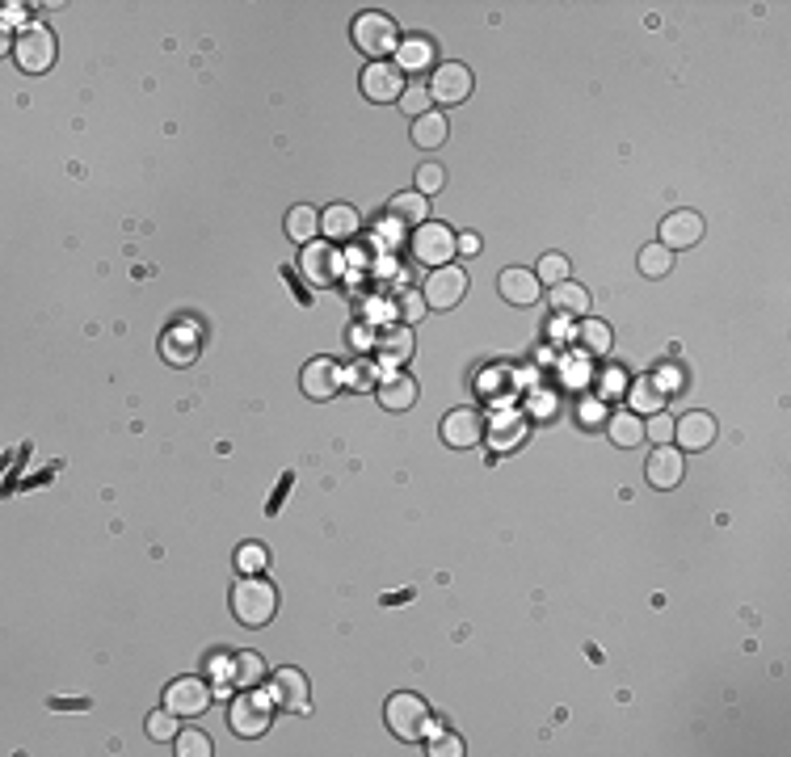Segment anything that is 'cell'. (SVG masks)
I'll list each match as a JSON object with an SVG mask.
<instances>
[{
  "label": "cell",
  "mask_w": 791,
  "mask_h": 757,
  "mask_svg": "<svg viewBox=\"0 0 791 757\" xmlns=\"http://www.w3.org/2000/svg\"><path fill=\"white\" fill-rule=\"evenodd\" d=\"M228 602H232V615L240 627H266L278 615V589L261 577V572H240Z\"/></svg>",
  "instance_id": "cell-1"
},
{
  "label": "cell",
  "mask_w": 791,
  "mask_h": 757,
  "mask_svg": "<svg viewBox=\"0 0 791 757\" xmlns=\"http://www.w3.org/2000/svg\"><path fill=\"white\" fill-rule=\"evenodd\" d=\"M383 720H388L392 736H400V741H425L434 728V715H430V703L421 699V694L413 690H400L388 699V707H383Z\"/></svg>",
  "instance_id": "cell-2"
},
{
  "label": "cell",
  "mask_w": 791,
  "mask_h": 757,
  "mask_svg": "<svg viewBox=\"0 0 791 757\" xmlns=\"http://www.w3.org/2000/svg\"><path fill=\"white\" fill-rule=\"evenodd\" d=\"M350 38H354V47H358L362 55H371V64H379V59L396 55V47H400V26H396V17L371 9V13L354 17Z\"/></svg>",
  "instance_id": "cell-3"
},
{
  "label": "cell",
  "mask_w": 791,
  "mask_h": 757,
  "mask_svg": "<svg viewBox=\"0 0 791 757\" xmlns=\"http://www.w3.org/2000/svg\"><path fill=\"white\" fill-rule=\"evenodd\" d=\"M55 55H59L55 34L47 26H38V22L26 26L22 34L13 38V64L22 68L26 76H47L55 68Z\"/></svg>",
  "instance_id": "cell-4"
},
{
  "label": "cell",
  "mask_w": 791,
  "mask_h": 757,
  "mask_svg": "<svg viewBox=\"0 0 791 757\" xmlns=\"http://www.w3.org/2000/svg\"><path fill=\"white\" fill-rule=\"evenodd\" d=\"M463 295H468V274H463L459 265H438V270H430V278L421 282V299L430 312L459 308Z\"/></svg>",
  "instance_id": "cell-5"
},
{
  "label": "cell",
  "mask_w": 791,
  "mask_h": 757,
  "mask_svg": "<svg viewBox=\"0 0 791 757\" xmlns=\"http://www.w3.org/2000/svg\"><path fill=\"white\" fill-rule=\"evenodd\" d=\"M358 89H362V97H367V101H375V106H392V101L404 97L409 80H404V72L396 68V59H379V64L362 68Z\"/></svg>",
  "instance_id": "cell-6"
},
{
  "label": "cell",
  "mask_w": 791,
  "mask_h": 757,
  "mask_svg": "<svg viewBox=\"0 0 791 757\" xmlns=\"http://www.w3.org/2000/svg\"><path fill=\"white\" fill-rule=\"evenodd\" d=\"M228 728L236 736H245V741H257V736L270 732V694L261 699L257 690H245L240 699H232L228 707Z\"/></svg>",
  "instance_id": "cell-7"
},
{
  "label": "cell",
  "mask_w": 791,
  "mask_h": 757,
  "mask_svg": "<svg viewBox=\"0 0 791 757\" xmlns=\"http://www.w3.org/2000/svg\"><path fill=\"white\" fill-rule=\"evenodd\" d=\"M413 257L425 265V270H438V265H451L455 257V232L446 228V223H421V228H413Z\"/></svg>",
  "instance_id": "cell-8"
},
{
  "label": "cell",
  "mask_w": 791,
  "mask_h": 757,
  "mask_svg": "<svg viewBox=\"0 0 791 757\" xmlns=\"http://www.w3.org/2000/svg\"><path fill=\"white\" fill-rule=\"evenodd\" d=\"M270 703L282 707V711H291V715H308V711H312L308 678H303L295 665L274 669V678H270Z\"/></svg>",
  "instance_id": "cell-9"
},
{
  "label": "cell",
  "mask_w": 791,
  "mask_h": 757,
  "mask_svg": "<svg viewBox=\"0 0 791 757\" xmlns=\"http://www.w3.org/2000/svg\"><path fill=\"white\" fill-rule=\"evenodd\" d=\"M215 699V686L207 678H177L165 686V707L177 711L181 720H194V715H202L211 707Z\"/></svg>",
  "instance_id": "cell-10"
},
{
  "label": "cell",
  "mask_w": 791,
  "mask_h": 757,
  "mask_svg": "<svg viewBox=\"0 0 791 757\" xmlns=\"http://www.w3.org/2000/svg\"><path fill=\"white\" fill-rule=\"evenodd\" d=\"M442 442L455 446V450H472L484 442V413L480 408H455V413L442 417Z\"/></svg>",
  "instance_id": "cell-11"
},
{
  "label": "cell",
  "mask_w": 791,
  "mask_h": 757,
  "mask_svg": "<svg viewBox=\"0 0 791 757\" xmlns=\"http://www.w3.org/2000/svg\"><path fill=\"white\" fill-rule=\"evenodd\" d=\"M472 93V72L463 64H438L430 72V101L438 106H463Z\"/></svg>",
  "instance_id": "cell-12"
},
{
  "label": "cell",
  "mask_w": 791,
  "mask_h": 757,
  "mask_svg": "<svg viewBox=\"0 0 791 757\" xmlns=\"http://www.w3.org/2000/svg\"><path fill=\"white\" fill-rule=\"evenodd\" d=\"M299 270H303V278H308L312 286H329V282L341 274V253H337V244H329V240L303 244Z\"/></svg>",
  "instance_id": "cell-13"
},
{
  "label": "cell",
  "mask_w": 791,
  "mask_h": 757,
  "mask_svg": "<svg viewBox=\"0 0 791 757\" xmlns=\"http://www.w3.org/2000/svg\"><path fill=\"white\" fill-rule=\"evenodd\" d=\"M703 240V215L699 211H669L665 219H661V240L657 244H665L669 253H682V249H695V244Z\"/></svg>",
  "instance_id": "cell-14"
},
{
  "label": "cell",
  "mask_w": 791,
  "mask_h": 757,
  "mask_svg": "<svg viewBox=\"0 0 791 757\" xmlns=\"http://www.w3.org/2000/svg\"><path fill=\"white\" fill-rule=\"evenodd\" d=\"M497 295L510 303V308H535L543 295V282L531 270H522V265H510V270L497 274Z\"/></svg>",
  "instance_id": "cell-15"
},
{
  "label": "cell",
  "mask_w": 791,
  "mask_h": 757,
  "mask_svg": "<svg viewBox=\"0 0 791 757\" xmlns=\"http://www.w3.org/2000/svg\"><path fill=\"white\" fill-rule=\"evenodd\" d=\"M648 484L657 488V493H669V488H678L682 476H686V459L678 446H657L653 455H648V467H644Z\"/></svg>",
  "instance_id": "cell-16"
},
{
  "label": "cell",
  "mask_w": 791,
  "mask_h": 757,
  "mask_svg": "<svg viewBox=\"0 0 791 757\" xmlns=\"http://www.w3.org/2000/svg\"><path fill=\"white\" fill-rule=\"evenodd\" d=\"M299 387H303V396H308V400H329V396H337L346 383H341V366H337L333 358H312L308 366H303Z\"/></svg>",
  "instance_id": "cell-17"
},
{
  "label": "cell",
  "mask_w": 791,
  "mask_h": 757,
  "mask_svg": "<svg viewBox=\"0 0 791 757\" xmlns=\"http://www.w3.org/2000/svg\"><path fill=\"white\" fill-rule=\"evenodd\" d=\"M375 396L383 404V413H409V408L417 404V379L404 375V371H388V375H379Z\"/></svg>",
  "instance_id": "cell-18"
},
{
  "label": "cell",
  "mask_w": 791,
  "mask_h": 757,
  "mask_svg": "<svg viewBox=\"0 0 791 757\" xmlns=\"http://www.w3.org/2000/svg\"><path fill=\"white\" fill-rule=\"evenodd\" d=\"M716 434H720L716 417H712V413H699V408L674 421V442H678L682 450H707V446L716 442Z\"/></svg>",
  "instance_id": "cell-19"
},
{
  "label": "cell",
  "mask_w": 791,
  "mask_h": 757,
  "mask_svg": "<svg viewBox=\"0 0 791 757\" xmlns=\"http://www.w3.org/2000/svg\"><path fill=\"white\" fill-rule=\"evenodd\" d=\"M413 333H409V324H392V329H383L379 337H375V354H379V362L388 366V371H400L404 362L413 358Z\"/></svg>",
  "instance_id": "cell-20"
},
{
  "label": "cell",
  "mask_w": 791,
  "mask_h": 757,
  "mask_svg": "<svg viewBox=\"0 0 791 757\" xmlns=\"http://www.w3.org/2000/svg\"><path fill=\"white\" fill-rule=\"evenodd\" d=\"M547 308H552L560 320H585L590 312V291L581 282H560V286H547Z\"/></svg>",
  "instance_id": "cell-21"
},
{
  "label": "cell",
  "mask_w": 791,
  "mask_h": 757,
  "mask_svg": "<svg viewBox=\"0 0 791 757\" xmlns=\"http://www.w3.org/2000/svg\"><path fill=\"white\" fill-rule=\"evenodd\" d=\"M396 68L404 76H425L434 72V43L425 34H413V38H400L396 47Z\"/></svg>",
  "instance_id": "cell-22"
},
{
  "label": "cell",
  "mask_w": 791,
  "mask_h": 757,
  "mask_svg": "<svg viewBox=\"0 0 791 757\" xmlns=\"http://www.w3.org/2000/svg\"><path fill=\"white\" fill-rule=\"evenodd\" d=\"M358 228H362V219H358V211L350 207V202H333L329 211H320V232H324V240H329V244L354 240Z\"/></svg>",
  "instance_id": "cell-23"
},
{
  "label": "cell",
  "mask_w": 791,
  "mask_h": 757,
  "mask_svg": "<svg viewBox=\"0 0 791 757\" xmlns=\"http://www.w3.org/2000/svg\"><path fill=\"white\" fill-rule=\"evenodd\" d=\"M665 392L653 383V375H644V379H632L627 383V408H632L636 417H653V413H665Z\"/></svg>",
  "instance_id": "cell-24"
},
{
  "label": "cell",
  "mask_w": 791,
  "mask_h": 757,
  "mask_svg": "<svg viewBox=\"0 0 791 757\" xmlns=\"http://www.w3.org/2000/svg\"><path fill=\"white\" fill-rule=\"evenodd\" d=\"M606 438H611V446H623L632 450L644 442V417H636L632 408H619V413L606 417Z\"/></svg>",
  "instance_id": "cell-25"
},
{
  "label": "cell",
  "mask_w": 791,
  "mask_h": 757,
  "mask_svg": "<svg viewBox=\"0 0 791 757\" xmlns=\"http://www.w3.org/2000/svg\"><path fill=\"white\" fill-rule=\"evenodd\" d=\"M446 135H451V122H446L442 110H430V114L413 118V143H417V148L434 152V148H442V143H446Z\"/></svg>",
  "instance_id": "cell-26"
},
{
  "label": "cell",
  "mask_w": 791,
  "mask_h": 757,
  "mask_svg": "<svg viewBox=\"0 0 791 757\" xmlns=\"http://www.w3.org/2000/svg\"><path fill=\"white\" fill-rule=\"evenodd\" d=\"M392 219L396 223H413V228H421V223H430V198L417 194V190H404L392 198Z\"/></svg>",
  "instance_id": "cell-27"
},
{
  "label": "cell",
  "mask_w": 791,
  "mask_h": 757,
  "mask_svg": "<svg viewBox=\"0 0 791 757\" xmlns=\"http://www.w3.org/2000/svg\"><path fill=\"white\" fill-rule=\"evenodd\" d=\"M522 434H526V417H522V413H510V408H505V413L493 417L489 438H493L497 450H514V446L522 442Z\"/></svg>",
  "instance_id": "cell-28"
},
{
  "label": "cell",
  "mask_w": 791,
  "mask_h": 757,
  "mask_svg": "<svg viewBox=\"0 0 791 757\" xmlns=\"http://www.w3.org/2000/svg\"><path fill=\"white\" fill-rule=\"evenodd\" d=\"M287 236L295 240V244H312L316 236H320V211L316 207H291L287 211Z\"/></svg>",
  "instance_id": "cell-29"
},
{
  "label": "cell",
  "mask_w": 791,
  "mask_h": 757,
  "mask_svg": "<svg viewBox=\"0 0 791 757\" xmlns=\"http://www.w3.org/2000/svg\"><path fill=\"white\" fill-rule=\"evenodd\" d=\"M261 678H266V661H261L257 652H236V657H232V686L257 690Z\"/></svg>",
  "instance_id": "cell-30"
},
{
  "label": "cell",
  "mask_w": 791,
  "mask_h": 757,
  "mask_svg": "<svg viewBox=\"0 0 791 757\" xmlns=\"http://www.w3.org/2000/svg\"><path fill=\"white\" fill-rule=\"evenodd\" d=\"M636 265H640L644 278H665L669 270H674V253H669L665 244H644L640 257H636Z\"/></svg>",
  "instance_id": "cell-31"
},
{
  "label": "cell",
  "mask_w": 791,
  "mask_h": 757,
  "mask_svg": "<svg viewBox=\"0 0 791 757\" xmlns=\"http://www.w3.org/2000/svg\"><path fill=\"white\" fill-rule=\"evenodd\" d=\"M581 345H585V350H590V354H611V341H615V333H611V324H606V320H590V316H585L581 320Z\"/></svg>",
  "instance_id": "cell-32"
},
{
  "label": "cell",
  "mask_w": 791,
  "mask_h": 757,
  "mask_svg": "<svg viewBox=\"0 0 791 757\" xmlns=\"http://www.w3.org/2000/svg\"><path fill=\"white\" fill-rule=\"evenodd\" d=\"M160 354H165L173 366H186V362H194V358H198V341H194L186 329H177V333H169V337H165V345H160Z\"/></svg>",
  "instance_id": "cell-33"
},
{
  "label": "cell",
  "mask_w": 791,
  "mask_h": 757,
  "mask_svg": "<svg viewBox=\"0 0 791 757\" xmlns=\"http://www.w3.org/2000/svg\"><path fill=\"white\" fill-rule=\"evenodd\" d=\"M569 274H573V265H569V257H564V253H543L539 265H535V278H539L543 286L569 282Z\"/></svg>",
  "instance_id": "cell-34"
},
{
  "label": "cell",
  "mask_w": 791,
  "mask_h": 757,
  "mask_svg": "<svg viewBox=\"0 0 791 757\" xmlns=\"http://www.w3.org/2000/svg\"><path fill=\"white\" fill-rule=\"evenodd\" d=\"M173 745H177V749H173L177 757H211V753H215V749H211V736H207V732H198V728L177 732V736H173Z\"/></svg>",
  "instance_id": "cell-35"
},
{
  "label": "cell",
  "mask_w": 791,
  "mask_h": 757,
  "mask_svg": "<svg viewBox=\"0 0 791 757\" xmlns=\"http://www.w3.org/2000/svg\"><path fill=\"white\" fill-rule=\"evenodd\" d=\"M177 732H181V715L177 711L160 707V711L148 715V736H152V741H173Z\"/></svg>",
  "instance_id": "cell-36"
},
{
  "label": "cell",
  "mask_w": 791,
  "mask_h": 757,
  "mask_svg": "<svg viewBox=\"0 0 791 757\" xmlns=\"http://www.w3.org/2000/svg\"><path fill=\"white\" fill-rule=\"evenodd\" d=\"M653 383L661 387L665 396H678V392H686V371L678 362H661L657 371H653Z\"/></svg>",
  "instance_id": "cell-37"
},
{
  "label": "cell",
  "mask_w": 791,
  "mask_h": 757,
  "mask_svg": "<svg viewBox=\"0 0 791 757\" xmlns=\"http://www.w3.org/2000/svg\"><path fill=\"white\" fill-rule=\"evenodd\" d=\"M341 383L354 387V392H375V383H379L375 362H358V366H350V371H341Z\"/></svg>",
  "instance_id": "cell-38"
},
{
  "label": "cell",
  "mask_w": 791,
  "mask_h": 757,
  "mask_svg": "<svg viewBox=\"0 0 791 757\" xmlns=\"http://www.w3.org/2000/svg\"><path fill=\"white\" fill-rule=\"evenodd\" d=\"M606 417H611V413H606V400L594 392V396H581L577 400V421L585 425V429H594V425H606Z\"/></svg>",
  "instance_id": "cell-39"
},
{
  "label": "cell",
  "mask_w": 791,
  "mask_h": 757,
  "mask_svg": "<svg viewBox=\"0 0 791 757\" xmlns=\"http://www.w3.org/2000/svg\"><path fill=\"white\" fill-rule=\"evenodd\" d=\"M396 106H400L404 114H413V118L430 114V85H421V80H417V85H409V89H404V97L396 101Z\"/></svg>",
  "instance_id": "cell-40"
},
{
  "label": "cell",
  "mask_w": 791,
  "mask_h": 757,
  "mask_svg": "<svg viewBox=\"0 0 791 757\" xmlns=\"http://www.w3.org/2000/svg\"><path fill=\"white\" fill-rule=\"evenodd\" d=\"M266 564H270V551L261 543H245L236 551V568L240 572H266Z\"/></svg>",
  "instance_id": "cell-41"
},
{
  "label": "cell",
  "mask_w": 791,
  "mask_h": 757,
  "mask_svg": "<svg viewBox=\"0 0 791 757\" xmlns=\"http://www.w3.org/2000/svg\"><path fill=\"white\" fill-rule=\"evenodd\" d=\"M644 438H653L657 446H669V442H674V417H669V413H653V417L644 421Z\"/></svg>",
  "instance_id": "cell-42"
},
{
  "label": "cell",
  "mask_w": 791,
  "mask_h": 757,
  "mask_svg": "<svg viewBox=\"0 0 791 757\" xmlns=\"http://www.w3.org/2000/svg\"><path fill=\"white\" fill-rule=\"evenodd\" d=\"M598 379H602V383H598V396H602V400H606V396H627V371H623V366H606Z\"/></svg>",
  "instance_id": "cell-43"
},
{
  "label": "cell",
  "mask_w": 791,
  "mask_h": 757,
  "mask_svg": "<svg viewBox=\"0 0 791 757\" xmlns=\"http://www.w3.org/2000/svg\"><path fill=\"white\" fill-rule=\"evenodd\" d=\"M442 186H446V169H442V165H421V169H417V194L430 198V194H438Z\"/></svg>",
  "instance_id": "cell-44"
},
{
  "label": "cell",
  "mask_w": 791,
  "mask_h": 757,
  "mask_svg": "<svg viewBox=\"0 0 791 757\" xmlns=\"http://www.w3.org/2000/svg\"><path fill=\"white\" fill-rule=\"evenodd\" d=\"M375 329H371V324H350V333H346V341H350V350L354 354H371L375 350Z\"/></svg>",
  "instance_id": "cell-45"
},
{
  "label": "cell",
  "mask_w": 791,
  "mask_h": 757,
  "mask_svg": "<svg viewBox=\"0 0 791 757\" xmlns=\"http://www.w3.org/2000/svg\"><path fill=\"white\" fill-rule=\"evenodd\" d=\"M425 312H430V308H425V299H421V291H404V295H400V316H404V324H413V320H421Z\"/></svg>",
  "instance_id": "cell-46"
},
{
  "label": "cell",
  "mask_w": 791,
  "mask_h": 757,
  "mask_svg": "<svg viewBox=\"0 0 791 757\" xmlns=\"http://www.w3.org/2000/svg\"><path fill=\"white\" fill-rule=\"evenodd\" d=\"M430 757H459L463 753V741L455 732H446V736H438V741H430V749H425Z\"/></svg>",
  "instance_id": "cell-47"
},
{
  "label": "cell",
  "mask_w": 791,
  "mask_h": 757,
  "mask_svg": "<svg viewBox=\"0 0 791 757\" xmlns=\"http://www.w3.org/2000/svg\"><path fill=\"white\" fill-rule=\"evenodd\" d=\"M484 249L480 244V236L476 232H463V236H455V253H463V257H476Z\"/></svg>",
  "instance_id": "cell-48"
}]
</instances>
